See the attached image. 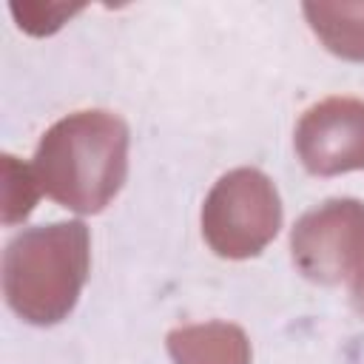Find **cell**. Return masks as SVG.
Segmentation results:
<instances>
[{
	"label": "cell",
	"instance_id": "1",
	"mask_svg": "<svg viewBox=\"0 0 364 364\" xmlns=\"http://www.w3.org/2000/svg\"><path fill=\"white\" fill-rule=\"evenodd\" d=\"M48 191L77 210H97L125 171V125L102 111L60 122L40 148Z\"/></svg>",
	"mask_w": 364,
	"mask_h": 364
},
{
	"label": "cell",
	"instance_id": "2",
	"mask_svg": "<svg viewBox=\"0 0 364 364\" xmlns=\"http://www.w3.org/2000/svg\"><path fill=\"white\" fill-rule=\"evenodd\" d=\"M208 236L225 256H247L262 247L279 225L276 193L267 179L253 171H239L213 191L208 202Z\"/></svg>",
	"mask_w": 364,
	"mask_h": 364
},
{
	"label": "cell",
	"instance_id": "3",
	"mask_svg": "<svg viewBox=\"0 0 364 364\" xmlns=\"http://www.w3.org/2000/svg\"><path fill=\"white\" fill-rule=\"evenodd\" d=\"M299 151L316 173H336L364 165V102L324 100L299 125Z\"/></svg>",
	"mask_w": 364,
	"mask_h": 364
},
{
	"label": "cell",
	"instance_id": "4",
	"mask_svg": "<svg viewBox=\"0 0 364 364\" xmlns=\"http://www.w3.org/2000/svg\"><path fill=\"white\" fill-rule=\"evenodd\" d=\"M307 20L313 23L316 34L344 57H364V6H324L307 3Z\"/></svg>",
	"mask_w": 364,
	"mask_h": 364
},
{
	"label": "cell",
	"instance_id": "5",
	"mask_svg": "<svg viewBox=\"0 0 364 364\" xmlns=\"http://www.w3.org/2000/svg\"><path fill=\"white\" fill-rule=\"evenodd\" d=\"M358 304H361V310H364V287L358 284Z\"/></svg>",
	"mask_w": 364,
	"mask_h": 364
}]
</instances>
